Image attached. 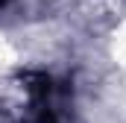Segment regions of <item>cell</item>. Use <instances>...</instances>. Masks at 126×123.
I'll use <instances>...</instances> for the list:
<instances>
[{
    "label": "cell",
    "instance_id": "obj_1",
    "mask_svg": "<svg viewBox=\"0 0 126 123\" xmlns=\"http://www.w3.org/2000/svg\"><path fill=\"white\" fill-rule=\"evenodd\" d=\"M3 3H9V0H0V6H3Z\"/></svg>",
    "mask_w": 126,
    "mask_h": 123
}]
</instances>
